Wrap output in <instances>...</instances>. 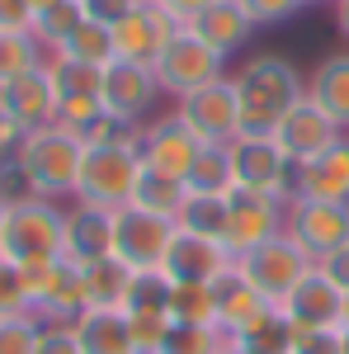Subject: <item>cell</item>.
Returning a JSON list of instances; mask_svg holds the SVG:
<instances>
[{"label":"cell","mask_w":349,"mask_h":354,"mask_svg":"<svg viewBox=\"0 0 349 354\" xmlns=\"http://www.w3.org/2000/svg\"><path fill=\"white\" fill-rule=\"evenodd\" d=\"M175 118L185 123L189 133L208 147H232L241 137V100H236V85L232 76L194 90L185 100H175Z\"/></svg>","instance_id":"8992f818"},{"label":"cell","mask_w":349,"mask_h":354,"mask_svg":"<svg viewBox=\"0 0 349 354\" xmlns=\"http://www.w3.org/2000/svg\"><path fill=\"white\" fill-rule=\"evenodd\" d=\"M15 317H33V283L24 265L0 255V322H15Z\"/></svg>","instance_id":"e575fe53"},{"label":"cell","mask_w":349,"mask_h":354,"mask_svg":"<svg viewBox=\"0 0 349 354\" xmlns=\"http://www.w3.org/2000/svg\"><path fill=\"white\" fill-rule=\"evenodd\" d=\"M236 265H241L245 279L255 283V293L279 307V302H283V298L297 288V279L312 270L317 260H312V255H307V250H302V245H297L288 232H279V236H269L265 245H255L250 255H241Z\"/></svg>","instance_id":"52a82bcc"},{"label":"cell","mask_w":349,"mask_h":354,"mask_svg":"<svg viewBox=\"0 0 349 354\" xmlns=\"http://www.w3.org/2000/svg\"><path fill=\"white\" fill-rule=\"evenodd\" d=\"M85 274V298L90 307H128V288H133V270L123 260H95V265H81Z\"/></svg>","instance_id":"f1b7e54d"},{"label":"cell","mask_w":349,"mask_h":354,"mask_svg":"<svg viewBox=\"0 0 349 354\" xmlns=\"http://www.w3.org/2000/svg\"><path fill=\"white\" fill-rule=\"evenodd\" d=\"M85 24V10L81 0H57V5H48V10H38L33 15V38L48 48V53H57L76 28Z\"/></svg>","instance_id":"1f68e13d"},{"label":"cell","mask_w":349,"mask_h":354,"mask_svg":"<svg viewBox=\"0 0 349 354\" xmlns=\"http://www.w3.org/2000/svg\"><path fill=\"white\" fill-rule=\"evenodd\" d=\"M48 76H53L57 104H62V100H100L104 66H85V62H71V57L48 53Z\"/></svg>","instance_id":"f546056e"},{"label":"cell","mask_w":349,"mask_h":354,"mask_svg":"<svg viewBox=\"0 0 349 354\" xmlns=\"http://www.w3.org/2000/svg\"><path fill=\"white\" fill-rule=\"evenodd\" d=\"M62 222H66V208H57L53 198L15 194L5 213V232H0V255L24 270H43L62 260Z\"/></svg>","instance_id":"3957f363"},{"label":"cell","mask_w":349,"mask_h":354,"mask_svg":"<svg viewBox=\"0 0 349 354\" xmlns=\"http://www.w3.org/2000/svg\"><path fill=\"white\" fill-rule=\"evenodd\" d=\"M137 147H142V165H151V170H165V175H180V180H185L189 165L198 161V151H203L208 142H198V137L189 133L175 113H165V118L151 123V128H142V133H137Z\"/></svg>","instance_id":"e0dca14e"},{"label":"cell","mask_w":349,"mask_h":354,"mask_svg":"<svg viewBox=\"0 0 349 354\" xmlns=\"http://www.w3.org/2000/svg\"><path fill=\"white\" fill-rule=\"evenodd\" d=\"M156 95L161 81L151 66H137V62H109L104 66V85H100V104L123 123H142L147 113L156 109Z\"/></svg>","instance_id":"5bb4252c"},{"label":"cell","mask_w":349,"mask_h":354,"mask_svg":"<svg viewBox=\"0 0 349 354\" xmlns=\"http://www.w3.org/2000/svg\"><path fill=\"white\" fill-rule=\"evenodd\" d=\"M189 28H194L208 48H217L222 57L241 53L245 43H250V33H255L250 15L241 10V0H213V5H208V10H203Z\"/></svg>","instance_id":"cb8c5ba5"},{"label":"cell","mask_w":349,"mask_h":354,"mask_svg":"<svg viewBox=\"0 0 349 354\" xmlns=\"http://www.w3.org/2000/svg\"><path fill=\"white\" fill-rule=\"evenodd\" d=\"M28 283H33V317L38 322H53V326H71L81 317L90 298H85V274L76 260H53L43 270H28Z\"/></svg>","instance_id":"7c38bea8"},{"label":"cell","mask_w":349,"mask_h":354,"mask_svg":"<svg viewBox=\"0 0 349 354\" xmlns=\"http://www.w3.org/2000/svg\"><path fill=\"white\" fill-rule=\"evenodd\" d=\"M283 232V203L279 198H265V194L236 189L227 198V232H222V245L232 260L250 255L255 245H265L269 236Z\"/></svg>","instance_id":"4fadbf2b"},{"label":"cell","mask_w":349,"mask_h":354,"mask_svg":"<svg viewBox=\"0 0 349 354\" xmlns=\"http://www.w3.org/2000/svg\"><path fill=\"white\" fill-rule=\"evenodd\" d=\"M307 95H312V100H317V104L349 133V53H330L326 57L321 66L307 76Z\"/></svg>","instance_id":"d4e9b609"},{"label":"cell","mask_w":349,"mask_h":354,"mask_svg":"<svg viewBox=\"0 0 349 354\" xmlns=\"http://www.w3.org/2000/svg\"><path fill=\"white\" fill-rule=\"evenodd\" d=\"M293 354H345L340 326H293Z\"/></svg>","instance_id":"60d3db41"},{"label":"cell","mask_w":349,"mask_h":354,"mask_svg":"<svg viewBox=\"0 0 349 354\" xmlns=\"http://www.w3.org/2000/svg\"><path fill=\"white\" fill-rule=\"evenodd\" d=\"M274 142H279V151H283L293 165H307V161H317L321 151H330L335 142H345V128H340L312 95H302L293 109L279 118Z\"/></svg>","instance_id":"8fae6325"},{"label":"cell","mask_w":349,"mask_h":354,"mask_svg":"<svg viewBox=\"0 0 349 354\" xmlns=\"http://www.w3.org/2000/svg\"><path fill=\"white\" fill-rule=\"evenodd\" d=\"M71 330H76L85 354H137V340L123 307H85L71 322Z\"/></svg>","instance_id":"7402d4cb"},{"label":"cell","mask_w":349,"mask_h":354,"mask_svg":"<svg viewBox=\"0 0 349 354\" xmlns=\"http://www.w3.org/2000/svg\"><path fill=\"white\" fill-rule=\"evenodd\" d=\"M317 270H321L335 288H345V293H349V241L340 245V250H330L326 260H317Z\"/></svg>","instance_id":"bcb514c9"},{"label":"cell","mask_w":349,"mask_h":354,"mask_svg":"<svg viewBox=\"0 0 349 354\" xmlns=\"http://www.w3.org/2000/svg\"><path fill=\"white\" fill-rule=\"evenodd\" d=\"M85 161V142L76 133H66L62 123H48L38 133L24 137L19 156H15V175L24 180V194L38 198H71L76 194V175Z\"/></svg>","instance_id":"7a4b0ae2"},{"label":"cell","mask_w":349,"mask_h":354,"mask_svg":"<svg viewBox=\"0 0 349 354\" xmlns=\"http://www.w3.org/2000/svg\"><path fill=\"white\" fill-rule=\"evenodd\" d=\"M175 236V222L142 213L133 203L113 208V260H123L128 270H161L165 250Z\"/></svg>","instance_id":"9c48e42d"},{"label":"cell","mask_w":349,"mask_h":354,"mask_svg":"<svg viewBox=\"0 0 349 354\" xmlns=\"http://www.w3.org/2000/svg\"><path fill=\"white\" fill-rule=\"evenodd\" d=\"M57 57H71V62H85V66H109V62H113V28L85 19V24L57 48Z\"/></svg>","instance_id":"d6a6232c"},{"label":"cell","mask_w":349,"mask_h":354,"mask_svg":"<svg viewBox=\"0 0 349 354\" xmlns=\"http://www.w3.org/2000/svg\"><path fill=\"white\" fill-rule=\"evenodd\" d=\"M340 330H349V293H345V302H340Z\"/></svg>","instance_id":"f907efd6"},{"label":"cell","mask_w":349,"mask_h":354,"mask_svg":"<svg viewBox=\"0 0 349 354\" xmlns=\"http://www.w3.org/2000/svg\"><path fill=\"white\" fill-rule=\"evenodd\" d=\"M232 340L245 345L250 354H293V322L283 317V307L269 302L265 312H255Z\"/></svg>","instance_id":"4316f807"},{"label":"cell","mask_w":349,"mask_h":354,"mask_svg":"<svg viewBox=\"0 0 349 354\" xmlns=\"http://www.w3.org/2000/svg\"><path fill=\"white\" fill-rule=\"evenodd\" d=\"M213 302H217V326L227 330V335H236L255 312H265V307H269V302L255 293V283L245 279V270L236 265V260L213 279Z\"/></svg>","instance_id":"603a6c76"},{"label":"cell","mask_w":349,"mask_h":354,"mask_svg":"<svg viewBox=\"0 0 349 354\" xmlns=\"http://www.w3.org/2000/svg\"><path fill=\"white\" fill-rule=\"evenodd\" d=\"M241 10L250 15V24H255V28H269V24L293 19L297 10H302V0H241Z\"/></svg>","instance_id":"b9f144b4"},{"label":"cell","mask_w":349,"mask_h":354,"mask_svg":"<svg viewBox=\"0 0 349 354\" xmlns=\"http://www.w3.org/2000/svg\"><path fill=\"white\" fill-rule=\"evenodd\" d=\"M0 113L15 118L24 133H38V128L57 123V90H53V76H48V62L38 71H24V76L0 85Z\"/></svg>","instance_id":"2e32d148"},{"label":"cell","mask_w":349,"mask_h":354,"mask_svg":"<svg viewBox=\"0 0 349 354\" xmlns=\"http://www.w3.org/2000/svg\"><path fill=\"white\" fill-rule=\"evenodd\" d=\"M156 5H161V10H165V15H170L180 28H189L198 15H203V10H208V5H213V0H156Z\"/></svg>","instance_id":"7dc6e473"},{"label":"cell","mask_w":349,"mask_h":354,"mask_svg":"<svg viewBox=\"0 0 349 354\" xmlns=\"http://www.w3.org/2000/svg\"><path fill=\"white\" fill-rule=\"evenodd\" d=\"M156 81H161V95H175V100H185L194 90H203V85H213L227 76V57L208 48L194 28H180L170 43H165V53L156 57Z\"/></svg>","instance_id":"5b68a950"},{"label":"cell","mask_w":349,"mask_h":354,"mask_svg":"<svg viewBox=\"0 0 349 354\" xmlns=\"http://www.w3.org/2000/svg\"><path fill=\"white\" fill-rule=\"evenodd\" d=\"M28 5H33V15H38V10H48V5H57V0H28Z\"/></svg>","instance_id":"816d5d0a"},{"label":"cell","mask_w":349,"mask_h":354,"mask_svg":"<svg viewBox=\"0 0 349 354\" xmlns=\"http://www.w3.org/2000/svg\"><path fill=\"white\" fill-rule=\"evenodd\" d=\"M232 335L217 322H175L156 354H227Z\"/></svg>","instance_id":"4dcf8cb0"},{"label":"cell","mask_w":349,"mask_h":354,"mask_svg":"<svg viewBox=\"0 0 349 354\" xmlns=\"http://www.w3.org/2000/svg\"><path fill=\"white\" fill-rule=\"evenodd\" d=\"M5 213H10V194L0 189V232H5Z\"/></svg>","instance_id":"681fc988"},{"label":"cell","mask_w":349,"mask_h":354,"mask_svg":"<svg viewBox=\"0 0 349 354\" xmlns=\"http://www.w3.org/2000/svg\"><path fill=\"white\" fill-rule=\"evenodd\" d=\"M232 165H236V189L265 194V198H279V203L293 198L297 165L279 151L274 137H236L232 142Z\"/></svg>","instance_id":"ba28073f"},{"label":"cell","mask_w":349,"mask_h":354,"mask_svg":"<svg viewBox=\"0 0 349 354\" xmlns=\"http://www.w3.org/2000/svg\"><path fill=\"white\" fill-rule=\"evenodd\" d=\"M175 227L222 241V232H227V198H213V194H189V203H185V213H180Z\"/></svg>","instance_id":"d590c367"},{"label":"cell","mask_w":349,"mask_h":354,"mask_svg":"<svg viewBox=\"0 0 349 354\" xmlns=\"http://www.w3.org/2000/svg\"><path fill=\"white\" fill-rule=\"evenodd\" d=\"M227 354H250V350H245V345H236V340H232V345H227Z\"/></svg>","instance_id":"f5cc1de1"},{"label":"cell","mask_w":349,"mask_h":354,"mask_svg":"<svg viewBox=\"0 0 349 354\" xmlns=\"http://www.w3.org/2000/svg\"><path fill=\"white\" fill-rule=\"evenodd\" d=\"M185 203H189V185L180 180V175H165V170H151V165H142V175H137V189H133V208L180 222Z\"/></svg>","instance_id":"484cf974"},{"label":"cell","mask_w":349,"mask_h":354,"mask_svg":"<svg viewBox=\"0 0 349 354\" xmlns=\"http://www.w3.org/2000/svg\"><path fill=\"white\" fill-rule=\"evenodd\" d=\"M189 194H213V198H232L236 194V165H232V147H203L198 161L185 175Z\"/></svg>","instance_id":"83f0119b"},{"label":"cell","mask_w":349,"mask_h":354,"mask_svg":"<svg viewBox=\"0 0 349 354\" xmlns=\"http://www.w3.org/2000/svg\"><path fill=\"white\" fill-rule=\"evenodd\" d=\"M62 255L76 265H95L113 255V208L100 203H71L62 222Z\"/></svg>","instance_id":"ac0fdd59"},{"label":"cell","mask_w":349,"mask_h":354,"mask_svg":"<svg viewBox=\"0 0 349 354\" xmlns=\"http://www.w3.org/2000/svg\"><path fill=\"white\" fill-rule=\"evenodd\" d=\"M293 198H321V203H349V137L321 151L317 161L297 165Z\"/></svg>","instance_id":"44dd1931"},{"label":"cell","mask_w":349,"mask_h":354,"mask_svg":"<svg viewBox=\"0 0 349 354\" xmlns=\"http://www.w3.org/2000/svg\"><path fill=\"white\" fill-rule=\"evenodd\" d=\"M165 312H170V322H217L213 283H175Z\"/></svg>","instance_id":"74e56055"},{"label":"cell","mask_w":349,"mask_h":354,"mask_svg":"<svg viewBox=\"0 0 349 354\" xmlns=\"http://www.w3.org/2000/svg\"><path fill=\"white\" fill-rule=\"evenodd\" d=\"M170 293H175V279L165 270H133V288H128L123 312H165Z\"/></svg>","instance_id":"8d00e7d4"},{"label":"cell","mask_w":349,"mask_h":354,"mask_svg":"<svg viewBox=\"0 0 349 354\" xmlns=\"http://www.w3.org/2000/svg\"><path fill=\"white\" fill-rule=\"evenodd\" d=\"M43 62H48V48L33 33H0V85L24 71H38Z\"/></svg>","instance_id":"836d02e7"},{"label":"cell","mask_w":349,"mask_h":354,"mask_svg":"<svg viewBox=\"0 0 349 354\" xmlns=\"http://www.w3.org/2000/svg\"><path fill=\"white\" fill-rule=\"evenodd\" d=\"M38 335H43V322L38 317L0 322V354H38Z\"/></svg>","instance_id":"ab89813d"},{"label":"cell","mask_w":349,"mask_h":354,"mask_svg":"<svg viewBox=\"0 0 349 354\" xmlns=\"http://www.w3.org/2000/svg\"><path fill=\"white\" fill-rule=\"evenodd\" d=\"M128 326H133L137 354H156L175 322H170V312H128Z\"/></svg>","instance_id":"f35d334b"},{"label":"cell","mask_w":349,"mask_h":354,"mask_svg":"<svg viewBox=\"0 0 349 354\" xmlns=\"http://www.w3.org/2000/svg\"><path fill=\"white\" fill-rule=\"evenodd\" d=\"M345 354H349V330H345Z\"/></svg>","instance_id":"11a10c76"},{"label":"cell","mask_w":349,"mask_h":354,"mask_svg":"<svg viewBox=\"0 0 349 354\" xmlns=\"http://www.w3.org/2000/svg\"><path fill=\"white\" fill-rule=\"evenodd\" d=\"M0 33H33V5L28 0H0Z\"/></svg>","instance_id":"f6af8a7d"},{"label":"cell","mask_w":349,"mask_h":354,"mask_svg":"<svg viewBox=\"0 0 349 354\" xmlns=\"http://www.w3.org/2000/svg\"><path fill=\"white\" fill-rule=\"evenodd\" d=\"M283 232H288L312 260H326L330 250H340V245L349 241V203L288 198V203H283Z\"/></svg>","instance_id":"30bf717a"},{"label":"cell","mask_w":349,"mask_h":354,"mask_svg":"<svg viewBox=\"0 0 349 354\" xmlns=\"http://www.w3.org/2000/svg\"><path fill=\"white\" fill-rule=\"evenodd\" d=\"M302 5H326V0H302Z\"/></svg>","instance_id":"db71d44e"},{"label":"cell","mask_w":349,"mask_h":354,"mask_svg":"<svg viewBox=\"0 0 349 354\" xmlns=\"http://www.w3.org/2000/svg\"><path fill=\"white\" fill-rule=\"evenodd\" d=\"M227 265H232V255H227V245H222V241L175 227V236H170V250H165V265H161V270L170 274L175 283H213Z\"/></svg>","instance_id":"d6986e66"},{"label":"cell","mask_w":349,"mask_h":354,"mask_svg":"<svg viewBox=\"0 0 349 354\" xmlns=\"http://www.w3.org/2000/svg\"><path fill=\"white\" fill-rule=\"evenodd\" d=\"M236 100H241V137H274L279 118L307 95V81L283 53H260L250 57L241 71L232 76Z\"/></svg>","instance_id":"6da1fadb"},{"label":"cell","mask_w":349,"mask_h":354,"mask_svg":"<svg viewBox=\"0 0 349 354\" xmlns=\"http://www.w3.org/2000/svg\"><path fill=\"white\" fill-rule=\"evenodd\" d=\"M38 354H85V350H81V340H76V330H71V326H53V322H43Z\"/></svg>","instance_id":"ee69618b"},{"label":"cell","mask_w":349,"mask_h":354,"mask_svg":"<svg viewBox=\"0 0 349 354\" xmlns=\"http://www.w3.org/2000/svg\"><path fill=\"white\" fill-rule=\"evenodd\" d=\"M137 175H142V147L133 142H109V147H85L81 175H76V203H100V208H123L133 203Z\"/></svg>","instance_id":"277c9868"},{"label":"cell","mask_w":349,"mask_h":354,"mask_svg":"<svg viewBox=\"0 0 349 354\" xmlns=\"http://www.w3.org/2000/svg\"><path fill=\"white\" fill-rule=\"evenodd\" d=\"M180 33V24L165 15L156 0H147L142 10H133L128 19L113 24V62H137V66H156V57L165 53V43Z\"/></svg>","instance_id":"9a60e30c"},{"label":"cell","mask_w":349,"mask_h":354,"mask_svg":"<svg viewBox=\"0 0 349 354\" xmlns=\"http://www.w3.org/2000/svg\"><path fill=\"white\" fill-rule=\"evenodd\" d=\"M340 302H345V288H335V283L312 265L279 307H283V317H288L293 326H340Z\"/></svg>","instance_id":"ffe728a7"},{"label":"cell","mask_w":349,"mask_h":354,"mask_svg":"<svg viewBox=\"0 0 349 354\" xmlns=\"http://www.w3.org/2000/svg\"><path fill=\"white\" fill-rule=\"evenodd\" d=\"M335 24H340V33L349 38V0H335Z\"/></svg>","instance_id":"c3c4849f"},{"label":"cell","mask_w":349,"mask_h":354,"mask_svg":"<svg viewBox=\"0 0 349 354\" xmlns=\"http://www.w3.org/2000/svg\"><path fill=\"white\" fill-rule=\"evenodd\" d=\"M142 5H147V0H81L85 19H95V24H104V28H113L118 19H128Z\"/></svg>","instance_id":"7bdbcfd3"}]
</instances>
